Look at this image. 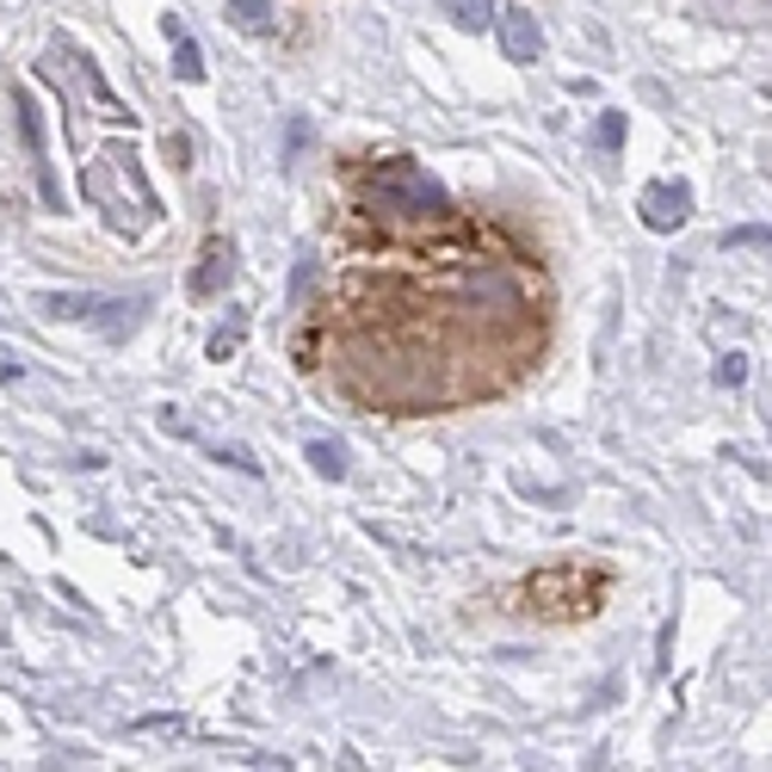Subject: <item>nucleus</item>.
Instances as JSON below:
<instances>
[{
  "label": "nucleus",
  "instance_id": "nucleus-4",
  "mask_svg": "<svg viewBox=\"0 0 772 772\" xmlns=\"http://www.w3.org/2000/svg\"><path fill=\"white\" fill-rule=\"evenodd\" d=\"M637 217H643L655 236H674V229H686V222H693V186H686V180H655V186H643V198H637Z\"/></svg>",
  "mask_w": 772,
  "mask_h": 772
},
{
  "label": "nucleus",
  "instance_id": "nucleus-16",
  "mask_svg": "<svg viewBox=\"0 0 772 772\" xmlns=\"http://www.w3.org/2000/svg\"><path fill=\"white\" fill-rule=\"evenodd\" d=\"M241 334H248V322H241V316H236V322H222V328L210 334V359H229V352L241 347Z\"/></svg>",
  "mask_w": 772,
  "mask_h": 772
},
{
  "label": "nucleus",
  "instance_id": "nucleus-7",
  "mask_svg": "<svg viewBox=\"0 0 772 772\" xmlns=\"http://www.w3.org/2000/svg\"><path fill=\"white\" fill-rule=\"evenodd\" d=\"M494 32H501L507 63H537V56H544V32H537V19L525 13V7H507V13L494 19Z\"/></svg>",
  "mask_w": 772,
  "mask_h": 772
},
{
  "label": "nucleus",
  "instance_id": "nucleus-8",
  "mask_svg": "<svg viewBox=\"0 0 772 772\" xmlns=\"http://www.w3.org/2000/svg\"><path fill=\"white\" fill-rule=\"evenodd\" d=\"M99 309H106V297H94V291H44L37 297L44 322H99Z\"/></svg>",
  "mask_w": 772,
  "mask_h": 772
},
{
  "label": "nucleus",
  "instance_id": "nucleus-12",
  "mask_svg": "<svg viewBox=\"0 0 772 772\" xmlns=\"http://www.w3.org/2000/svg\"><path fill=\"white\" fill-rule=\"evenodd\" d=\"M303 457H309V470L328 476V482L347 476V445H340V439H309V452H303Z\"/></svg>",
  "mask_w": 772,
  "mask_h": 772
},
{
  "label": "nucleus",
  "instance_id": "nucleus-5",
  "mask_svg": "<svg viewBox=\"0 0 772 772\" xmlns=\"http://www.w3.org/2000/svg\"><path fill=\"white\" fill-rule=\"evenodd\" d=\"M13 111H19V137H25V149H32L37 198H44V210H63V192H56V174H50V155H44V118H37V111H32V99H25V87H13Z\"/></svg>",
  "mask_w": 772,
  "mask_h": 772
},
{
  "label": "nucleus",
  "instance_id": "nucleus-1",
  "mask_svg": "<svg viewBox=\"0 0 772 772\" xmlns=\"http://www.w3.org/2000/svg\"><path fill=\"white\" fill-rule=\"evenodd\" d=\"M80 198H87L118 236H142V229H155V217H161V198H155V186H149V174H142V161H137L130 142L94 149V161L80 167Z\"/></svg>",
  "mask_w": 772,
  "mask_h": 772
},
{
  "label": "nucleus",
  "instance_id": "nucleus-13",
  "mask_svg": "<svg viewBox=\"0 0 772 772\" xmlns=\"http://www.w3.org/2000/svg\"><path fill=\"white\" fill-rule=\"evenodd\" d=\"M272 19H279L272 13V0H229V25H236V32L260 37V32H272Z\"/></svg>",
  "mask_w": 772,
  "mask_h": 772
},
{
  "label": "nucleus",
  "instance_id": "nucleus-18",
  "mask_svg": "<svg viewBox=\"0 0 772 772\" xmlns=\"http://www.w3.org/2000/svg\"><path fill=\"white\" fill-rule=\"evenodd\" d=\"M303 142H309V118H291V149H284V161H297Z\"/></svg>",
  "mask_w": 772,
  "mask_h": 772
},
{
  "label": "nucleus",
  "instance_id": "nucleus-14",
  "mask_svg": "<svg viewBox=\"0 0 772 772\" xmlns=\"http://www.w3.org/2000/svg\"><path fill=\"white\" fill-rule=\"evenodd\" d=\"M724 248H760V253H772V229H760V222H736V229H724Z\"/></svg>",
  "mask_w": 772,
  "mask_h": 772
},
{
  "label": "nucleus",
  "instance_id": "nucleus-15",
  "mask_svg": "<svg viewBox=\"0 0 772 772\" xmlns=\"http://www.w3.org/2000/svg\"><path fill=\"white\" fill-rule=\"evenodd\" d=\"M594 142L606 149V155H618L624 149V111H599V124H594Z\"/></svg>",
  "mask_w": 772,
  "mask_h": 772
},
{
  "label": "nucleus",
  "instance_id": "nucleus-6",
  "mask_svg": "<svg viewBox=\"0 0 772 772\" xmlns=\"http://www.w3.org/2000/svg\"><path fill=\"white\" fill-rule=\"evenodd\" d=\"M236 279V241L229 236H210L198 248V272H192V297H222Z\"/></svg>",
  "mask_w": 772,
  "mask_h": 772
},
{
  "label": "nucleus",
  "instance_id": "nucleus-10",
  "mask_svg": "<svg viewBox=\"0 0 772 772\" xmlns=\"http://www.w3.org/2000/svg\"><path fill=\"white\" fill-rule=\"evenodd\" d=\"M439 13L452 19L457 32H494L501 7H494V0H439Z\"/></svg>",
  "mask_w": 772,
  "mask_h": 772
},
{
  "label": "nucleus",
  "instance_id": "nucleus-9",
  "mask_svg": "<svg viewBox=\"0 0 772 772\" xmlns=\"http://www.w3.org/2000/svg\"><path fill=\"white\" fill-rule=\"evenodd\" d=\"M142 309H149V297H106V309H99L94 328L106 334V340H124V334L142 322Z\"/></svg>",
  "mask_w": 772,
  "mask_h": 772
},
{
  "label": "nucleus",
  "instance_id": "nucleus-3",
  "mask_svg": "<svg viewBox=\"0 0 772 772\" xmlns=\"http://www.w3.org/2000/svg\"><path fill=\"white\" fill-rule=\"evenodd\" d=\"M44 75L56 80V87H68L75 99H87L99 124H118V130L137 124V111H130L124 99H118V94L106 87V80H99L94 56H87V50H75L68 37H50V50H44Z\"/></svg>",
  "mask_w": 772,
  "mask_h": 772
},
{
  "label": "nucleus",
  "instance_id": "nucleus-2",
  "mask_svg": "<svg viewBox=\"0 0 772 772\" xmlns=\"http://www.w3.org/2000/svg\"><path fill=\"white\" fill-rule=\"evenodd\" d=\"M520 599L532 606L537 618H587L599 612V599H606V568H587V563H551L537 568V575H525Z\"/></svg>",
  "mask_w": 772,
  "mask_h": 772
},
{
  "label": "nucleus",
  "instance_id": "nucleus-17",
  "mask_svg": "<svg viewBox=\"0 0 772 772\" xmlns=\"http://www.w3.org/2000/svg\"><path fill=\"white\" fill-rule=\"evenodd\" d=\"M717 383H748V352H724V365H717Z\"/></svg>",
  "mask_w": 772,
  "mask_h": 772
},
{
  "label": "nucleus",
  "instance_id": "nucleus-11",
  "mask_svg": "<svg viewBox=\"0 0 772 772\" xmlns=\"http://www.w3.org/2000/svg\"><path fill=\"white\" fill-rule=\"evenodd\" d=\"M167 37H174V68H180V80H205V50H198V37H192L180 19H167Z\"/></svg>",
  "mask_w": 772,
  "mask_h": 772
}]
</instances>
